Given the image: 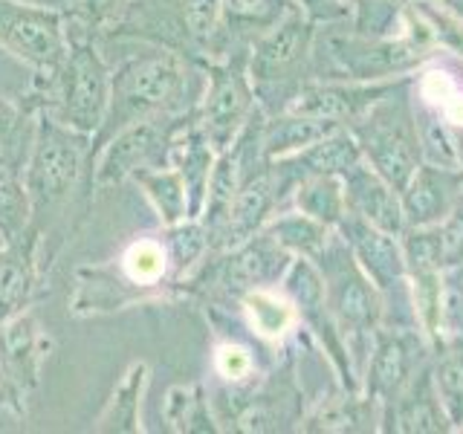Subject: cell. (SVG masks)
Here are the masks:
<instances>
[{"label": "cell", "mask_w": 463, "mask_h": 434, "mask_svg": "<svg viewBox=\"0 0 463 434\" xmlns=\"http://www.w3.org/2000/svg\"><path fill=\"white\" fill-rule=\"evenodd\" d=\"M96 159L90 156V137L50 116H38V130L24 183L29 192V229L38 238V264L47 275L64 246L81 229L96 194Z\"/></svg>", "instance_id": "6da1fadb"}, {"label": "cell", "mask_w": 463, "mask_h": 434, "mask_svg": "<svg viewBox=\"0 0 463 434\" xmlns=\"http://www.w3.org/2000/svg\"><path fill=\"white\" fill-rule=\"evenodd\" d=\"M185 58L148 43L145 52L128 55L110 67V99L101 127L90 137V156L99 159L101 148L128 125L151 119L159 113H183L188 90Z\"/></svg>", "instance_id": "7a4b0ae2"}, {"label": "cell", "mask_w": 463, "mask_h": 434, "mask_svg": "<svg viewBox=\"0 0 463 434\" xmlns=\"http://www.w3.org/2000/svg\"><path fill=\"white\" fill-rule=\"evenodd\" d=\"M171 269H177L165 235H139L110 264L79 267V289L70 301L72 316H96L125 310L134 304L163 298Z\"/></svg>", "instance_id": "3957f363"}, {"label": "cell", "mask_w": 463, "mask_h": 434, "mask_svg": "<svg viewBox=\"0 0 463 434\" xmlns=\"http://www.w3.org/2000/svg\"><path fill=\"white\" fill-rule=\"evenodd\" d=\"M229 35L223 0H130L122 18L99 38L142 41L183 58L223 52Z\"/></svg>", "instance_id": "277c9868"}, {"label": "cell", "mask_w": 463, "mask_h": 434, "mask_svg": "<svg viewBox=\"0 0 463 434\" xmlns=\"http://www.w3.org/2000/svg\"><path fill=\"white\" fill-rule=\"evenodd\" d=\"M70 35V52L41 96L21 101L35 116H50L79 134L93 137L101 127L110 99V64L93 35Z\"/></svg>", "instance_id": "5b68a950"}, {"label": "cell", "mask_w": 463, "mask_h": 434, "mask_svg": "<svg viewBox=\"0 0 463 434\" xmlns=\"http://www.w3.org/2000/svg\"><path fill=\"white\" fill-rule=\"evenodd\" d=\"M0 50L33 67L24 101L41 96L70 52L67 14L33 0H0Z\"/></svg>", "instance_id": "8992f818"}, {"label": "cell", "mask_w": 463, "mask_h": 434, "mask_svg": "<svg viewBox=\"0 0 463 434\" xmlns=\"http://www.w3.org/2000/svg\"><path fill=\"white\" fill-rule=\"evenodd\" d=\"M188 127V116L183 113H159L119 130L96 159V192L130 180L137 171L163 168L171 163V148L177 137Z\"/></svg>", "instance_id": "52a82bcc"}, {"label": "cell", "mask_w": 463, "mask_h": 434, "mask_svg": "<svg viewBox=\"0 0 463 434\" xmlns=\"http://www.w3.org/2000/svg\"><path fill=\"white\" fill-rule=\"evenodd\" d=\"M50 347L52 342L41 330L33 310H24L6 325H0V371L24 397L38 388L41 365L50 356Z\"/></svg>", "instance_id": "ba28073f"}, {"label": "cell", "mask_w": 463, "mask_h": 434, "mask_svg": "<svg viewBox=\"0 0 463 434\" xmlns=\"http://www.w3.org/2000/svg\"><path fill=\"white\" fill-rule=\"evenodd\" d=\"M41 278L38 238L33 229L0 246V325L33 307Z\"/></svg>", "instance_id": "9c48e42d"}, {"label": "cell", "mask_w": 463, "mask_h": 434, "mask_svg": "<svg viewBox=\"0 0 463 434\" xmlns=\"http://www.w3.org/2000/svg\"><path fill=\"white\" fill-rule=\"evenodd\" d=\"M250 105V93L241 79L238 70H214L212 90L206 96V108H203V134L217 148H223L232 130L238 127L241 116Z\"/></svg>", "instance_id": "30bf717a"}, {"label": "cell", "mask_w": 463, "mask_h": 434, "mask_svg": "<svg viewBox=\"0 0 463 434\" xmlns=\"http://www.w3.org/2000/svg\"><path fill=\"white\" fill-rule=\"evenodd\" d=\"M145 388H148V365H145V362H134V365L125 371L119 385L113 388V397L108 400V405L96 417L93 429L105 431V434H137V431H142L139 409H142Z\"/></svg>", "instance_id": "8fae6325"}, {"label": "cell", "mask_w": 463, "mask_h": 434, "mask_svg": "<svg viewBox=\"0 0 463 434\" xmlns=\"http://www.w3.org/2000/svg\"><path fill=\"white\" fill-rule=\"evenodd\" d=\"M134 180L145 197L151 200V206L156 209L163 226H177L183 217H188V192H185V180L177 168H145L137 171Z\"/></svg>", "instance_id": "7c38bea8"}, {"label": "cell", "mask_w": 463, "mask_h": 434, "mask_svg": "<svg viewBox=\"0 0 463 434\" xmlns=\"http://www.w3.org/2000/svg\"><path fill=\"white\" fill-rule=\"evenodd\" d=\"M38 130V116L26 110L21 101L0 96V168H24L33 151Z\"/></svg>", "instance_id": "4fadbf2b"}, {"label": "cell", "mask_w": 463, "mask_h": 434, "mask_svg": "<svg viewBox=\"0 0 463 434\" xmlns=\"http://www.w3.org/2000/svg\"><path fill=\"white\" fill-rule=\"evenodd\" d=\"M29 229V192L24 183V168H0V235L6 241L24 235Z\"/></svg>", "instance_id": "5bb4252c"}, {"label": "cell", "mask_w": 463, "mask_h": 434, "mask_svg": "<svg viewBox=\"0 0 463 434\" xmlns=\"http://www.w3.org/2000/svg\"><path fill=\"white\" fill-rule=\"evenodd\" d=\"M128 4L130 0H64V6H67L64 14L76 35L99 38L101 33H108V29L122 18Z\"/></svg>", "instance_id": "9a60e30c"}, {"label": "cell", "mask_w": 463, "mask_h": 434, "mask_svg": "<svg viewBox=\"0 0 463 434\" xmlns=\"http://www.w3.org/2000/svg\"><path fill=\"white\" fill-rule=\"evenodd\" d=\"M246 313H250L252 325L260 336H269V339L281 336V333L293 325V310H289L281 298H275L269 293H260V289L246 296Z\"/></svg>", "instance_id": "2e32d148"}, {"label": "cell", "mask_w": 463, "mask_h": 434, "mask_svg": "<svg viewBox=\"0 0 463 434\" xmlns=\"http://www.w3.org/2000/svg\"><path fill=\"white\" fill-rule=\"evenodd\" d=\"M203 400L194 394L192 388H171L168 391V400H165V420L171 423V429H177V431H185V429H194L192 423L197 420V411L200 409Z\"/></svg>", "instance_id": "e0dca14e"}, {"label": "cell", "mask_w": 463, "mask_h": 434, "mask_svg": "<svg viewBox=\"0 0 463 434\" xmlns=\"http://www.w3.org/2000/svg\"><path fill=\"white\" fill-rule=\"evenodd\" d=\"M214 365L223 380H243L252 371V359L241 344H223L214 356Z\"/></svg>", "instance_id": "ac0fdd59"}, {"label": "cell", "mask_w": 463, "mask_h": 434, "mask_svg": "<svg viewBox=\"0 0 463 434\" xmlns=\"http://www.w3.org/2000/svg\"><path fill=\"white\" fill-rule=\"evenodd\" d=\"M0 405H4V409H9L14 417H24L26 414V409H24V394L6 380L4 371H0Z\"/></svg>", "instance_id": "d6986e66"}, {"label": "cell", "mask_w": 463, "mask_h": 434, "mask_svg": "<svg viewBox=\"0 0 463 434\" xmlns=\"http://www.w3.org/2000/svg\"><path fill=\"white\" fill-rule=\"evenodd\" d=\"M4 243H6V238H4V235H0V246H4Z\"/></svg>", "instance_id": "ffe728a7"}]
</instances>
